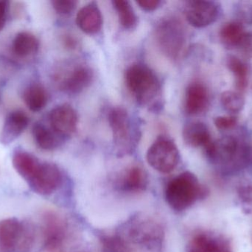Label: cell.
Wrapping results in <instances>:
<instances>
[{
	"instance_id": "1",
	"label": "cell",
	"mask_w": 252,
	"mask_h": 252,
	"mask_svg": "<svg viewBox=\"0 0 252 252\" xmlns=\"http://www.w3.org/2000/svg\"><path fill=\"white\" fill-rule=\"evenodd\" d=\"M131 248L139 252H164V226L149 216H136L126 223L124 235Z\"/></svg>"
},
{
	"instance_id": "2",
	"label": "cell",
	"mask_w": 252,
	"mask_h": 252,
	"mask_svg": "<svg viewBox=\"0 0 252 252\" xmlns=\"http://www.w3.org/2000/svg\"><path fill=\"white\" fill-rule=\"evenodd\" d=\"M208 195V189L201 185L190 172L181 173L172 179L165 189L167 204L177 212L185 211L198 200L204 199Z\"/></svg>"
},
{
	"instance_id": "3",
	"label": "cell",
	"mask_w": 252,
	"mask_h": 252,
	"mask_svg": "<svg viewBox=\"0 0 252 252\" xmlns=\"http://www.w3.org/2000/svg\"><path fill=\"white\" fill-rule=\"evenodd\" d=\"M126 86L139 105L149 106L158 98L161 83L151 68L142 63L130 65L125 73Z\"/></svg>"
},
{
	"instance_id": "4",
	"label": "cell",
	"mask_w": 252,
	"mask_h": 252,
	"mask_svg": "<svg viewBox=\"0 0 252 252\" xmlns=\"http://www.w3.org/2000/svg\"><path fill=\"white\" fill-rule=\"evenodd\" d=\"M109 122L113 133L117 155H130L136 149L139 137L138 130L133 127L128 112L123 108H115L109 112Z\"/></svg>"
},
{
	"instance_id": "5",
	"label": "cell",
	"mask_w": 252,
	"mask_h": 252,
	"mask_svg": "<svg viewBox=\"0 0 252 252\" xmlns=\"http://www.w3.org/2000/svg\"><path fill=\"white\" fill-rule=\"evenodd\" d=\"M207 158L214 163L247 164L252 160L250 146L240 144L236 138L227 136L211 141L205 146Z\"/></svg>"
},
{
	"instance_id": "6",
	"label": "cell",
	"mask_w": 252,
	"mask_h": 252,
	"mask_svg": "<svg viewBox=\"0 0 252 252\" xmlns=\"http://www.w3.org/2000/svg\"><path fill=\"white\" fill-rule=\"evenodd\" d=\"M155 38L163 54L176 60L186 44L185 28L180 22L173 18L163 19L156 27Z\"/></svg>"
},
{
	"instance_id": "7",
	"label": "cell",
	"mask_w": 252,
	"mask_h": 252,
	"mask_svg": "<svg viewBox=\"0 0 252 252\" xmlns=\"http://www.w3.org/2000/svg\"><path fill=\"white\" fill-rule=\"evenodd\" d=\"M146 158L148 164L154 170L161 173H170L179 164L180 154L171 139L160 137L150 146Z\"/></svg>"
},
{
	"instance_id": "8",
	"label": "cell",
	"mask_w": 252,
	"mask_h": 252,
	"mask_svg": "<svg viewBox=\"0 0 252 252\" xmlns=\"http://www.w3.org/2000/svg\"><path fill=\"white\" fill-rule=\"evenodd\" d=\"M221 13L219 3L206 0H193L187 2L185 14L189 25L197 28H205L214 23Z\"/></svg>"
},
{
	"instance_id": "9",
	"label": "cell",
	"mask_w": 252,
	"mask_h": 252,
	"mask_svg": "<svg viewBox=\"0 0 252 252\" xmlns=\"http://www.w3.org/2000/svg\"><path fill=\"white\" fill-rule=\"evenodd\" d=\"M44 221V247L50 252L61 250L67 237V224L64 219L54 212H47Z\"/></svg>"
},
{
	"instance_id": "10",
	"label": "cell",
	"mask_w": 252,
	"mask_h": 252,
	"mask_svg": "<svg viewBox=\"0 0 252 252\" xmlns=\"http://www.w3.org/2000/svg\"><path fill=\"white\" fill-rule=\"evenodd\" d=\"M62 181V173L56 164L41 163L39 168L28 184L38 195H50L57 190Z\"/></svg>"
},
{
	"instance_id": "11",
	"label": "cell",
	"mask_w": 252,
	"mask_h": 252,
	"mask_svg": "<svg viewBox=\"0 0 252 252\" xmlns=\"http://www.w3.org/2000/svg\"><path fill=\"white\" fill-rule=\"evenodd\" d=\"M94 80V72L90 67L76 65L67 72L58 77L59 87L69 94H78L90 87Z\"/></svg>"
},
{
	"instance_id": "12",
	"label": "cell",
	"mask_w": 252,
	"mask_h": 252,
	"mask_svg": "<svg viewBox=\"0 0 252 252\" xmlns=\"http://www.w3.org/2000/svg\"><path fill=\"white\" fill-rule=\"evenodd\" d=\"M51 129L60 138H67L76 132L78 116L71 105L64 104L52 109L50 114Z\"/></svg>"
},
{
	"instance_id": "13",
	"label": "cell",
	"mask_w": 252,
	"mask_h": 252,
	"mask_svg": "<svg viewBox=\"0 0 252 252\" xmlns=\"http://www.w3.org/2000/svg\"><path fill=\"white\" fill-rule=\"evenodd\" d=\"M148 178L142 167L133 166L126 170L118 179L115 186L123 193L138 194L148 187Z\"/></svg>"
},
{
	"instance_id": "14",
	"label": "cell",
	"mask_w": 252,
	"mask_h": 252,
	"mask_svg": "<svg viewBox=\"0 0 252 252\" xmlns=\"http://www.w3.org/2000/svg\"><path fill=\"white\" fill-rule=\"evenodd\" d=\"M29 124V118L22 111H13L4 120L0 133V143L10 144L24 133Z\"/></svg>"
},
{
	"instance_id": "15",
	"label": "cell",
	"mask_w": 252,
	"mask_h": 252,
	"mask_svg": "<svg viewBox=\"0 0 252 252\" xmlns=\"http://www.w3.org/2000/svg\"><path fill=\"white\" fill-rule=\"evenodd\" d=\"M210 102L207 87L200 82H193L188 86L185 95V108L187 113L199 115L205 111Z\"/></svg>"
},
{
	"instance_id": "16",
	"label": "cell",
	"mask_w": 252,
	"mask_h": 252,
	"mask_svg": "<svg viewBox=\"0 0 252 252\" xmlns=\"http://www.w3.org/2000/svg\"><path fill=\"white\" fill-rule=\"evenodd\" d=\"M25 223L15 217L0 221V248L3 250H17L23 233Z\"/></svg>"
},
{
	"instance_id": "17",
	"label": "cell",
	"mask_w": 252,
	"mask_h": 252,
	"mask_svg": "<svg viewBox=\"0 0 252 252\" xmlns=\"http://www.w3.org/2000/svg\"><path fill=\"white\" fill-rule=\"evenodd\" d=\"M76 24L78 28L87 34H95L103 26V15L96 3L84 6L77 13Z\"/></svg>"
},
{
	"instance_id": "18",
	"label": "cell",
	"mask_w": 252,
	"mask_h": 252,
	"mask_svg": "<svg viewBox=\"0 0 252 252\" xmlns=\"http://www.w3.org/2000/svg\"><path fill=\"white\" fill-rule=\"evenodd\" d=\"M12 162L18 174L27 183L33 177L41 163L32 154L24 150H16L13 153Z\"/></svg>"
},
{
	"instance_id": "19",
	"label": "cell",
	"mask_w": 252,
	"mask_h": 252,
	"mask_svg": "<svg viewBox=\"0 0 252 252\" xmlns=\"http://www.w3.org/2000/svg\"><path fill=\"white\" fill-rule=\"evenodd\" d=\"M182 136L185 143L192 147H204L211 142L208 127L201 121H192L187 124L184 127Z\"/></svg>"
},
{
	"instance_id": "20",
	"label": "cell",
	"mask_w": 252,
	"mask_h": 252,
	"mask_svg": "<svg viewBox=\"0 0 252 252\" xmlns=\"http://www.w3.org/2000/svg\"><path fill=\"white\" fill-rule=\"evenodd\" d=\"M32 135L37 146L44 150H54L60 146L62 142L60 137L52 129H49L41 123L34 124Z\"/></svg>"
},
{
	"instance_id": "21",
	"label": "cell",
	"mask_w": 252,
	"mask_h": 252,
	"mask_svg": "<svg viewBox=\"0 0 252 252\" xmlns=\"http://www.w3.org/2000/svg\"><path fill=\"white\" fill-rule=\"evenodd\" d=\"M13 51L19 57H28L38 52L39 41L31 33L23 31L16 34L13 38Z\"/></svg>"
},
{
	"instance_id": "22",
	"label": "cell",
	"mask_w": 252,
	"mask_h": 252,
	"mask_svg": "<svg viewBox=\"0 0 252 252\" xmlns=\"http://www.w3.org/2000/svg\"><path fill=\"white\" fill-rule=\"evenodd\" d=\"M245 29L241 22L233 21L227 22L220 28L219 37L220 41L228 48L238 47L245 35Z\"/></svg>"
},
{
	"instance_id": "23",
	"label": "cell",
	"mask_w": 252,
	"mask_h": 252,
	"mask_svg": "<svg viewBox=\"0 0 252 252\" xmlns=\"http://www.w3.org/2000/svg\"><path fill=\"white\" fill-rule=\"evenodd\" d=\"M23 100L30 110L39 112L47 105L48 96L42 86L38 84H31L24 91Z\"/></svg>"
},
{
	"instance_id": "24",
	"label": "cell",
	"mask_w": 252,
	"mask_h": 252,
	"mask_svg": "<svg viewBox=\"0 0 252 252\" xmlns=\"http://www.w3.org/2000/svg\"><path fill=\"white\" fill-rule=\"evenodd\" d=\"M226 67L233 74L236 87L240 91L247 89L249 83V70L247 65L239 58L229 55L226 58Z\"/></svg>"
},
{
	"instance_id": "25",
	"label": "cell",
	"mask_w": 252,
	"mask_h": 252,
	"mask_svg": "<svg viewBox=\"0 0 252 252\" xmlns=\"http://www.w3.org/2000/svg\"><path fill=\"white\" fill-rule=\"evenodd\" d=\"M112 4L118 13L120 23L126 30H133L138 24V18L130 3L126 0H114Z\"/></svg>"
},
{
	"instance_id": "26",
	"label": "cell",
	"mask_w": 252,
	"mask_h": 252,
	"mask_svg": "<svg viewBox=\"0 0 252 252\" xmlns=\"http://www.w3.org/2000/svg\"><path fill=\"white\" fill-rule=\"evenodd\" d=\"M100 244L103 252H132L131 247L121 234L103 235Z\"/></svg>"
},
{
	"instance_id": "27",
	"label": "cell",
	"mask_w": 252,
	"mask_h": 252,
	"mask_svg": "<svg viewBox=\"0 0 252 252\" xmlns=\"http://www.w3.org/2000/svg\"><path fill=\"white\" fill-rule=\"evenodd\" d=\"M220 103L223 109L227 112L238 113L244 109L245 99L241 93L227 90L222 93Z\"/></svg>"
},
{
	"instance_id": "28",
	"label": "cell",
	"mask_w": 252,
	"mask_h": 252,
	"mask_svg": "<svg viewBox=\"0 0 252 252\" xmlns=\"http://www.w3.org/2000/svg\"><path fill=\"white\" fill-rule=\"evenodd\" d=\"M191 246L203 252H232L224 243L218 242L215 240L210 239L207 235L203 234L196 235L192 240Z\"/></svg>"
},
{
	"instance_id": "29",
	"label": "cell",
	"mask_w": 252,
	"mask_h": 252,
	"mask_svg": "<svg viewBox=\"0 0 252 252\" xmlns=\"http://www.w3.org/2000/svg\"><path fill=\"white\" fill-rule=\"evenodd\" d=\"M35 242V232L33 228L28 223H25L23 233L17 250L20 252H29L32 250Z\"/></svg>"
},
{
	"instance_id": "30",
	"label": "cell",
	"mask_w": 252,
	"mask_h": 252,
	"mask_svg": "<svg viewBox=\"0 0 252 252\" xmlns=\"http://www.w3.org/2000/svg\"><path fill=\"white\" fill-rule=\"evenodd\" d=\"M51 3L56 13L60 15L70 14L78 4L75 0H53Z\"/></svg>"
},
{
	"instance_id": "31",
	"label": "cell",
	"mask_w": 252,
	"mask_h": 252,
	"mask_svg": "<svg viewBox=\"0 0 252 252\" xmlns=\"http://www.w3.org/2000/svg\"><path fill=\"white\" fill-rule=\"evenodd\" d=\"M238 118L235 116H218L215 118V126L220 130H229L236 126Z\"/></svg>"
},
{
	"instance_id": "32",
	"label": "cell",
	"mask_w": 252,
	"mask_h": 252,
	"mask_svg": "<svg viewBox=\"0 0 252 252\" xmlns=\"http://www.w3.org/2000/svg\"><path fill=\"white\" fill-rule=\"evenodd\" d=\"M238 47L244 56L252 58V31L246 32Z\"/></svg>"
},
{
	"instance_id": "33",
	"label": "cell",
	"mask_w": 252,
	"mask_h": 252,
	"mask_svg": "<svg viewBox=\"0 0 252 252\" xmlns=\"http://www.w3.org/2000/svg\"><path fill=\"white\" fill-rule=\"evenodd\" d=\"M136 3L144 11L151 12L161 7L163 1L160 0H139Z\"/></svg>"
},
{
	"instance_id": "34",
	"label": "cell",
	"mask_w": 252,
	"mask_h": 252,
	"mask_svg": "<svg viewBox=\"0 0 252 252\" xmlns=\"http://www.w3.org/2000/svg\"><path fill=\"white\" fill-rule=\"evenodd\" d=\"M240 17L247 22H252V7L250 4H243L238 7Z\"/></svg>"
},
{
	"instance_id": "35",
	"label": "cell",
	"mask_w": 252,
	"mask_h": 252,
	"mask_svg": "<svg viewBox=\"0 0 252 252\" xmlns=\"http://www.w3.org/2000/svg\"><path fill=\"white\" fill-rule=\"evenodd\" d=\"M7 10H8V2L5 1H0V32L2 31L5 25Z\"/></svg>"
},
{
	"instance_id": "36",
	"label": "cell",
	"mask_w": 252,
	"mask_h": 252,
	"mask_svg": "<svg viewBox=\"0 0 252 252\" xmlns=\"http://www.w3.org/2000/svg\"><path fill=\"white\" fill-rule=\"evenodd\" d=\"M241 198L245 201H250L252 200V186H243L240 189L239 192Z\"/></svg>"
},
{
	"instance_id": "37",
	"label": "cell",
	"mask_w": 252,
	"mask_h": 252,
	"mask_svg": "<svg viewBox=\"0 0 252 252\" xmlns=\"http://www.w3.org/2000/svg\"><path fill=\"white\" fill-rule=\"evenodd\" d=\"M63 42H64L65 46L67 47L68 48L73 49L76 47L77 41H75V38H72V36H65Z\"/></svg>"
},
{
	"instance_id": "38",
	"label": "cell",
	"mask_w": 252,
	"mask_h": 252,
	"mask_svg": "<svg viewBox=\"0 0 252 252\" xmlns=\"http://www.w3.org/2000/svg\"><path fill=\"white\" fill-rule=\"evenodd\" d=\"M189 252H203L201 251V250H198V249L195 248V247H192L191 246L190 250H189Z\"/></svg>"
}]
</instances>
